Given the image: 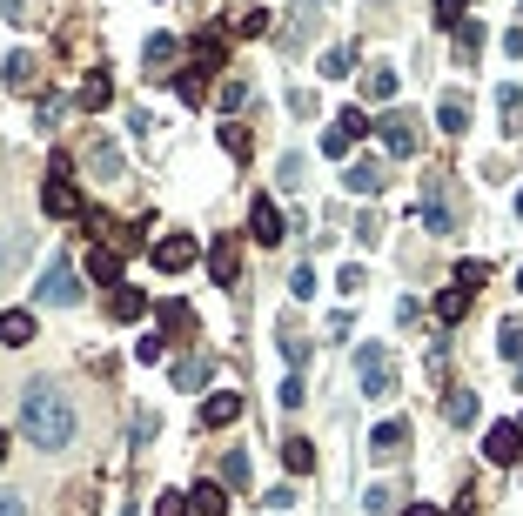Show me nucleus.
Masks as SVG:
<instances>
[{"mask_svg":"<svg viewBox=\"0 0 523 516\" xmlns=\"http://www.w3.org/2000/svg\"><path fill=\"white\" fill-rule=\"evenodd\" d=\"M21 436L34 449H68L74 443V403L54 389V382H27V396H21Z\"/></svg>","mask_w":523,"mask_h":516,"instance_id":"f257e3e1","label":"nucleus"},{"mask_svg":"<svg viewBox=\"0 0 523 516\" xmlns=\"http://www.w3.org/2000/svg\"><path fill=\"white\" fill-rule=\"evenodd\" d=\"M416 222L430 235H456V202H450V181H423V202H416Z\"/></svg>","mask_w":523,"mask_h":516,"instance_id":"f03ea898","label":"nucleus"},{"mask_svg":"<svg viewBox=\"0 0 523 516\" xmlns=\"http://www.w3.org/2000/svg\"><path fill=\"white\" fill-rule=\"evenodd\" d=\"M356 382H363L369 396H389L396 389V356H389L383 342H369L363 356H356Z\"/></svg>","mask_w":523,"mask_h":516,"instance_id":"7ed1b4c3","label":"nucleus"},{"mask_svg":"<svg viewBox=\"0 0 523 516\" xmlns=\"http://www.w3.org/2000/svg\"><path fill=\"white\" fill-rule=\"evenodd\" d=\"M41 208H47V215H61V222H74V215H88V195H81V188L54 168V175L41 181Z\"/></svg>","mask_w":523,"mask_h":516,"instance_id":"20e7f679","label":"nucleus"},{"mask_svg":"<svg viewBox=\"0 0 523 516\" xmlns=\"http://www.w3.org/2000/svg\"><path fill=\"white\" fill-rule=\"evenodd\" d=\"M363 135H369V114H363V108H342V114H336V128L322 135V155H349V148H356Z\"/></svg>","mask_w":523,"mask_h":516,"instance_id":"39448f33","label":"nucleus"},{"mask_svg":"<svg viewBox=\"0 0 523 516\" xmlns=\"http://www.w3.org/2000/svg\"><path fill=\"white\" fill-rule=\"evenodd\" d=\"M208 275H215L222 289L242 282V248H235V235H215V242H208Z\"/></svg>","mask_w":523,"mask_h":516,"instance_id":"423d86ee","label":"nucleus"},{"mask_svg":"<svg viewBox=\"0 0 523 516\" xmlns=\"http://www.w3.org/2000/svg\"><path fill=\"white\" fill-rule=\"evenodd\" d=\"M376 135H383V155H396V161L416 155V121H410V114H383Z\"/></svg>","mask_w":523,"mask_h":516,"instance_id":"0eeeda50","label":"nucleus"},{"mask_svg":"<svg viewBox=\"0 0 523 516\" xmlns=\"http://www.w3.org/2000/svg\"><path fill=\"white\" fill-rule=\"evenodd\" d=\"M41 302H54V309H74V302H81V282H74L68 262H47V275H41Z\"/></svg>","mask_w":523,"mask_h":516,"instance_id":"6e6552de","label":"nucleus"},{"mask_svg":"<svg viewBox=\"0 0 523 516\" xmlns=\"http://www.w3.org/2000/svg\"><path fill=\"white\" fill-rule=\"evenodd\" d=\"M483 456H490V463H503V470H510V463H523V423H497L490 436H483Z\"/></svg>","mask_w":523,"mask_h":516,"instance_id":"1a4fd4ad","label":"nucleus"},{"mask_svg":"<svg viewBox=\"0 0 523 516\" xmlns=\"http://www.w3.org/2000/svg\"><path fill=\"white\" fill-rule=\"evenodd\" d=\"M403 449H410V423H403V416H389V423H376V429H369V456L396 463Z\"/></svg>","mask_w":523,"mask_h":516,"instance_id":"9d476101","label":"nucleus"},{"mask_svg":"<svg viewBox=\"0 0 523 516\" xmlns=\"http://www.w3.org/2000/svg\"><path fill=\"white\" fill-rule=\"evenodd\" d=\"M383 181H389L383 161H349V168H342V188H349V195H383Z\"/></svg>","mask_w":523,"mask_h":516,"instance_id":"9b49d317","label":"nucleus"},{"mask_svg":"<svg viewBox=\"0 0 523 516\" xmlns=\"http://www.w3.org/2000/svg\"><path fill=\"white\" fill-rule=\"evenodd\" d=\"M155 269H168V275L195 269V242H188V235H161L155 242Z\"/></svg>","mask_w":523,"mask_h":516,"instance_id":"f8f14e48","label":"nucleus"},{"mask_svg":"<svg viewBox=\"0 0 523 516\" xmlns=\"http://www.w3.org/2000/svg\"><path fill=\"white\" fill-rule=\"evenodd\" d=\"M249 235H255L262 248H275V242H282V208L255 195V208H249Z\"/></svg>","mask_w":523,"mask_h":516,"instance_id":"ddd939ff","label":"nucleus"},{"mask_svg":"<svg viewBox=\"0 0 523 516\" xmlns=\"http://www.w3.org/2000/svg\"><path fill=\"white\" fill-rule=\"evenodd\" d=\"M88 275L101 282V289H121V248H88Z\"/></svg>","mask_w":523,"mask_h":516,"instance_id":"4468645a","label":"nucleus"},{"mask_svg":"<svg viewBox=\"0 0 523 516\" xmlns=\"http://www.w3.org/2000/svg\"><path fill=\"white\" fill-rule=\"evenodd\" d=\"M235 416H242V396H235V389H222V396H208L202 403V429H228Z\"/></svg>","mask_w":523,"mask_h":516,"instance_id":"2eb2a0df","label":"nucleus"},{"mask_svg":"<svg viewBox=\"0 0 523 516\" xmlns=\"http://www.w3.org/2000/svg\"><path fill=\"white\" fill-rule=\"evenodd\" d=\"M108 315H114V322H141V315H148V295H141V289H128V282H121V289L108 295Z\"/></svg>","mask_w":523,"mask_h":516,"instance_id":"dca6fc26","label":"nucleus"},{"mask_svg":"<svg viewBox=\"0 0 523 516\" xmlns=\"http://www.w3.org/2000/svg\"><path fill=\"white\" fill-rule=\"evenodd\" d=\"M0 342H7V349H27V342H34V315L7 309V315H0Z\"/></svg>","mask_w":523,"mask_h":516,"instance_id":"f3484780","label":"nucleus"},{"mask_svg":"<svg viewBox=\"0 0 523 516\" xmlns=\"http://www.w3.org/2000/svg\"><path fill=\"white\" fill-rule=\"evenodd\" d=\"M470 302H477V295L463 289V282H450V289L436 295V322H463V315H470Z\"/></svg>","mask_w":523,"mask_h":516,"instance_id":"a211bd4d","label":"nucleus"},{"mask_svg":"<svg viewBox=\"0 0 523 516\" xmlns=\"http://www.w3.org/2000/svg\"><path fill=\"white\" fill-rule=\"evenodd\" d=\"M436 121H443V135H463V128H470V101H463V94H443V101H436Z\"/></svg>","mask_w":523,"mask_h":516,"instance_id":"6ab92c4d","label":"nucleus"},{"mask_svg":"<svg viewBox=\"0 0 523 516\" xmlns=\"http://www.w3.org/2000/svg\"><path fill=\"white\" fill-rule=\"evenodd\" d=\"M282 463H289V476H309L316 470V443H309V436H289V443H282Z\"/></svg>","mask_w":523,"mask_h":516,"instance_id":"aec40b11","label":"nucleus"},{"mask_svg":"<svg viewBox=\"0 0 523 516\" xmlns=\"http://www.w3.org/2000/svg\"><path fill=\"white\" fill-rule=\"evenodd\" d=\"M497 108H503V135H523V88H510V81H503V88H497Z\"/></svg>","mask_w":523,"mask_h":516,"instance_id":"412c9836","label":"nucleus"},{"mask_svg":"<svg viewBox=\"0 0 523 516\" xmlns=\"http://www.w3.org/2000/svg\"><path fill=\"white\" fill-rule=\"evenodd\" d=\"M188 503H195L202 516H228V490H222V483H195V490H188Z\"/></svg>","mask_w":523,"mask_h":516,"instance_id":"4be33fe9","label":"nucleus"},{"mask_svg":"<svg viewBox=\"0 0 523 516\" xmlns=\"http://www.w3.org/2000/svg\"><path fill=\"white\" fill-rule=\"evenodd\" d=\"M443 416H450L456 429H470V423H477V396H470V389H450V403H443Z\"/></svg>","mask_w":523,"mask_h":516,"instance_id":"5701e85b","label":"nucleus"},{"mask_svg":"<svg viewBox=\"0 0 523 516\" xmlns=\"http://www.w3.org/2000/svg\"><path fill=\"white\" fill-rule=\"evenodd\" d=\"M175 88H182V101H188V108H202V101H208V81H202V68H182V74H175Z\"/></svg>","mask_w":523,"mask_h":516,"instance_id":"b1692460","label":"nucleus"},{"mask_svg":"<svg viewBox=\"0 0 523 516\" xmlns=\"http://www.w3.org/2000/svg\"><path fill=\"white\" fill-rule=\"evenodd\" d=\"M497 349H503L510 362H523V315H510V322L497 329Z\"/></svg>","mask_w":523,"mask_h":516,"instance_id":"393cba45","label":"nucleus"},{"mask_svg":"<svg viewBox=\"0 0 523 516\" xmlns=\"http://www.w3.org/2000/svg\"><path fill=\"white\" fill-rule=\"evenodd\" d=\"M242 483H249V456L228 449V456H222V490H242Z\"/></svg>","mask_w":523,"mask_h":516,"instance_id":"a878e982","label":"nucleus"},{"mask_svg":"<svg viewBox=\"0 0 523 516\" xmlns=\"http://www.w3.org/2000/svg\"><path fill=\"white\" fill-rule=\"evenodd\" d=\"M477 54H483V27L463 21V27H456V61H477Z\"/></svg>","mask_w":523,"mask_h":516,"instance_id":"bb28decb","label":"nucleus"},{"mask_svg":"<svg viewBox=\"0 0 523 516\" xmlns=\"http://www.w3.org/2000/svg\"><path fill=\"white\" fill-rule=\"evenodd\" d=\"M222 54H228V47L215 41V34H195V68H202V74H208V68H222Z\"/></svg>","mask_w":523,"mask_h":516,"instance_id":"cd10ccee","label":"nucleus"},{"mask_svg":"<svg viewBox=\"0 0 523 516\" xmlns=\"http://www.w3.org/2000/svg\"><path fill=\"white\" fill-rule=\"evenodd\" d=\"M363 94H369V101H389V94H396V74H389V68H369V74H363Z\"/></svg>","mask_w":523,"mask_h":516,"instance_id":"c85d7f7f","label":"nucleus"},{"mask_svg":"<svg viewBox=\"0 0 523 516\" xmlns=\"http://www.w3.org/2000/svg\"><path fill=\"white\" fill-rule=\"evenodd\" d=\"M108 101H114V88H108V74H94L88 88H81V108H94V114H101V108H108Z\"/></svg>","mask_w":523,"mask_h":516,"instance_id":"c756f323","label":"nucleus"},{"mask_svg":"<svg viewBox=\"0 0 523 516\" xmlns=\"http://www.w3.org/2000/svg\"><path fill=\"white\" fill-rule=\"evenodd\" d=\"M141 61H148V68H168V61H175V41H168V34H155V41L141 47Z\"/></svg>","mask_w":523,"mask_h":516,"instance_id":"7c9ffc66","label":"nucleus"},{"mask_svg":"<svg viewBox=\"0 0 523 516\" xmlns=\"http://www.w3.org/2000/svg\"><path fill=\"white\" fill-rule=\"evenodd\" d=\"M222 148L242 161V155H249V128H242V121H222Z\"/></svg>","mask_w":523,"mask_h":516,"instance_id":"2f4dec72","label":"nucleus"},{"mask_svg":"<svg viewBox=\"0 0 523 516\" xmlns=\"http://www.w3.org/2000/svg\"><path fill=\"white\" fill-rule=\"evenodd\" d=\"M202 376H208V362H202V356L175 362V382H182V389H202Z\"/></svg>","mask_w":523,"mask_h":516,"instance_id":"473e14b6","label":"nucleus"},{"mask_svg":"<svg viewBox=\"0 0 523 516\" xmlns=\"http://www.w3.org/2000/svg\"><path fill=\"white\" fill-rule=\"evenodd\" d=\"M7 88H34V61H27V54L7 61Z\"/></svg>","mask_w":523,"mask_h":516,"instance_id":"72a5a7b5","label":"nucleus"},{"mask_svg":"<svg viewBox=\"0 0 523 516\" xmlns=\"http://www.w3.org/2000/svg\"><path fill=\"white\" fill-rule=\"evenodd\" d=\"M456 282H463V289L477 295V289H483V282H490V269H483V262H456Z\"/></svg>","mask_w":523,"mask_h":516,"instance_id":"f704fd0d","label":"nucleus"},{"mask_svg":"<svg viewBox=\"0 0 523 516\" xmlns=\"http://www.w3.org/2000/svg\"><path fill=\"white\" fill-rule=\"evenodd\" d=\"M349 61H356V47H329L322 54V74H349Z\"/></svg>","mask_w":523,"mask_h":516,"instance_id":"c9c22d12","label":"nucleus"},{"mask_svg":"<svg viewBox=\"0 0 523 516\" xmlns=\"http://www.w3.org/2000/svg\"><path fill=\"white\" fill-rule=\"evenodd\" d=\"M463 7H470V0H436V21H443V27H463Z\"/></svg>","mask_w":523,"mask_h":516,"instance_id":"e433bc0d","label":"nucleus"},{"mask_svg":"<svg viewBox=\"0 0 523 516\" xmlns=\"http://www.w3.org/2000/svg\"><path fill=\"white\" fill-rule=\"evenodd\" d=\"M262 27H269V14H262V7H249V14H242V21H235V34H242V41H249V34H262Z\"/></svg>","mask_w":523,"mask_h":516,"instance_id":"4c0bfd02","label":"nucleus"},{"mask_svg":"<svg viewBox=\"0 0 523 516\" xmlns=\"http://www.w3.org/2000/svg\"><path fill=\"white\" fill-rule=\"evenodd\" d=\"M282 356H289V369H302V362H309V342H302V336H282Z\"/></svg>","mask_w":523,"mask_h":516,"instance_id":"58836bf2","label":"nucleus"},{"mask_svg":"<svg viewBox=\"0 0 523 516\" xmlns=\"http://www.w3.org/2000/svg\"><path fill=\"white\" fill-rule=\"evenodd\" d=\"M249 101V81H222V108H242Z\"/></svg>","mask_w":523,"mask_h":516,"instance_id":"ea45409f","label":"nucleus"},{"mask_svg":"<svg viewBox=\"0 0 523 516\" xmlns=\"http://www.w3.org/2000/svg\"><path fill=\"white\" fill-rule=\"evenodd\" d=\"M369 510H396V483H376L369 490Z\"/></svg>","mask_w":523,"mask_h":516,"instance_id":"a19ab883","label":"nucleus"},{"mask_svg":"<svg viewBox=\"0 0 523 516\" xmlns=\"http://www.w3.org/2000/svg\"><path fill=\"white\" fill-rule=\"evenodd\" d=\"M155 516H188V496H155Z\"/></svg>","mask_w":523,"mask_h":516,"instance_id":"79ce46f5","label":"nucleus"},{"mask_svg":"<svg viewBox=\"0 0 523 516\" xmlns=\"http://www.w3.org/2000/svg\"><path fill=\"white\" fill-rule=\"evenodd\" d=\"M0 516H27V496H0Z\"/></svg>","mask_w":523,"mask_h":516,"instance_id":"37998d69","label":"nucleus"},{"mask_svg":"<svg viewBox=\"0 0 523 516\" xmlns=\"http://www.w3.org/2000/svg\"><path fill=\"white\" fill-rule=\"evenodd\" d=\"M0 14H7V21H14V14H21V0H0Z\"/></svg>","mask_w":523,"mask_h":516,"instance_id":"c03bdc74","label":"nucleus"},{"mask_svg":"<svg viewBox=\"0 0 523 516\" xmlns=\"http://www.w3.org/2000/svg\"><path fill=\"white\" fill-rule=\"evenodd\" d=\"M403 516H443V510H430V503H416V510H403Z\"/></svg>","mask_w":523,"mask_h":516,"instance_id":"a18cd8bd","label":"nucleus"},{"mask_svg":"<svg viewBox=\"0 0 523 516\" xmlns=\"http://www.w3.org/2000/svg\"><path fill=\"white\" fill-rule=\"evenodd\" d=\"M0 463H7V429H0Z\"/></svg>","mask_w":523,"mask_h":516,"instance_id":"49530a36","label":"nucleus"},{"mask_svg":"<svg viewBox=\"0 0 523 516\" xmlns=\"http://www.w3.org/2000/svg\"><path fill=\"white\" fill-rule=\"evenodd\" d=\"M0 269H7V242H0Z\"/></svg>","mask_w":523,"mask_h":516,"instance_id":"de8ad7c7","label":"nucleus"},{"mask_svg":"<svg viewBox=\"0 0 523 516\" xmlns=\"http://www.w3.org/2000/svg\"><path fill=\"white\" fill-rule=\"evenodd\" d=\"M517 289H523V269H517Z\"/></svg>","mask_w":523,"mask_h":516,"instance_id":"09e8293b","label":"nucleus"},{"mask_svg":"<svg viewBox=\"0 0 523 516\" xmlns=\"http://www.w3.org/2000/svg\"><path fill=\"white\" fill-rule=\"evenodd\" d=\"M517 215H523V195H517Z\"/></svg>","mask_w":523,"mask_h":516,"instance_id":"8fccbe9b","label":"nucleus"},{"mask_svg":"<svg viewBox=\"0 0 523 516\" xmlns=\"http://www.w3.org/2000/svg\"><path fill=\"white\" fill-rule=\"evenodd\" d=\"M121 516H135V510H121Z\"/></svg>","mask_w":523,"mask_h":516,"instance_id":"3c124183","label":"nucleus"}]
</instances>
